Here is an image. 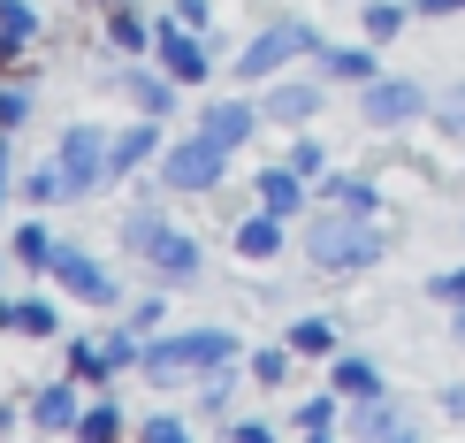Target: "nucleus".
Wrapping results in <instances>:
<instances>
[{"mask_svg": "<svg viewBox=\"0 0 465 443\" xmlns=\"http://www.w3.org/2000/svg\"><path fill=\"white\" fill-rule=\"evenodd\" d=\"M282 367H290L282 352H260V359H252V375H260V382H282Z\"/></svg>", "mask_w": 465, "mask_h": 443, "instance_id": "nucleus-29", "label": "nucleus"}, {"mask_svg": "<svg viewBox=\"0 0 465 443\" xmlns=\"http://www.w3.org/2000/svg\"><path fill=\"white\" fill-rule=\"evenodd\" d=\"M336 390H343V398H374V390H381V375L366 367V359H343V367H336Z\"/></svg>", "mask_w": 465, "mask_h": 443, "instance_id": "nucleus-16", "label": "nucleus"}, {"mask_svg": "<svg viewBox=\"0 0 465 443\" xmlns=\"http://www.w3.org/2000/svg\"><path fill=\"white\" fill-rule=\"evenodd\" d=\"M38 420H46V428H76V390H69V382L38 398Z\"/></svg>", "mask_w": 465, "mask_h": 443, "instance_id": "nucleus-17", "label": "nucleus"}, {"mask_svg": "<svg viewBox=\"0 0 465 443\" xmlns=\"http://www.w3.org/2000/svg\"><path fill=\"white\" fill-rule=\"evenodd\" d=\"M123 428V413L114 406H92V413H76V436H114Z\"/></svg>", "mask_w": 465, "mask_h": 443, "instance_id": "nucleus-24", "label": "nucleus"}, {"mask_svg": "<svg viewBox=\"0 0 465 443\" xmlns=\"http://www.w3.org/2000/svg\"><path fill=\"white\" fill-rule=\"evenodd\" d=\"M130 92H138V107H168V85H161V76H130Z\"/></svg>", "mask_w": 465, "mask_h": 443, "instance_id": "nucleus-27", "label": "nucleus"}, {"mask_svg": "<svg viewBox=\"0 0 465 443\" xmlns=\"http://www.w3.org/2000/svg\"><path fill=\"white\" fill-rule=\"evenodd\" d=\"M321 62H328V76H359V85L374 76V54H351V46H328Z\"/></svg>", "mask_w": 465, "mask_h": 443, "instance_id": "nucleus-20", "label": "nucleus"}, {"mask_svg": "<svg viewBox=\"0 0 465 443\" xmlns=\"http://www.w3.org/2000/svg\"><path fill=\"white\" fill-rule=\"evenodd\" d=\"M313 107H321V92H313V85H282L275 100H267V115H282V123H305Z\"/></svg>", "mask_w": 465, "mask_h": 443, "instance_id": "nucleus-15", "label": "nucleus"}, {"mask_svg": "<svg viewBox=\"0 0 465 443\" xmlns=\"http://www.w3.org/2000/svg\"><path fill=\"white\" fill-rule=\"evenodd\" d=\"M305 253H313L328 276H351V267L381 260V237L366 229V215H343V222H313L305 229Z\"/></svg>", "mask_w": 465, "mask_h": 443, "instance_id": "nucleus-1", "label": "nucleus"}, {"mask_svg": "<svg viewBox=\"0 0 465 443\" xmlns=\"http://www.w3.org/2000/svg\"><path fill=\"white\" fill-rule=\"evenodd\" d=\"M458 337H465V306H458Z\"/></svg>", "mask_w": 465, "mask_h": 443, "instance_id": "nucleus-36", "label": "nucleus"}, {"mask_svg": "<svg viewBox=\"0 0 465 443\" xmlns=\"http://www.w3.org/2000/svg\"><path fill=\"white\" fill-rule=\"evenodd\" d=\"M222 138H206V130H199V138H183L176 153H168V191H206V184H222Z\"/></svg>", "mask_w": 465, "mask_h": 443, "instance_id": "nucleus-4", "label": "nucleus"}, {"mask_svg": "<svg viewBox=\"0 0 465 443\" xmlns=\"http://www.w3.org/2000/svg\"><path fill=\"white\" fill-rule=\"evenodd\" d=\"M305 46H313V31H305V24H275L267 38H252V46H244L237 76H267V69H282L290 54H305Z\"/></svg>", "mask_w": 465, "mask_h": 443, "instance_id": "nucleus-6", "label": "nucleus"}, {"mask_svg": "<svg viewBox=\"0 0 465 443\" xmlns=\"http://www.w3.org/2000/svg\"><path fill=\"white\" fill-rule=\"evenodd\" d=\"M161 62H168V76H183V85H191V76H206V54L191 46V38H183L176 24L161 31Z\"/></svg>", "mask_w": 465, "mask_h": 443, "instance_id": "nucleus-10", "label": "nucleus"}, {"mask_svg": "<svg viewBox=\"0 0 465 443\" xmlns=\"http://www.w3.org/2000/svg\"><path fill=\"white\" fill-rule=\"evenodd\" d=\"M153 138H161V130H123V138L107 146V168H114V176H123V168H138L145 153H153Z\"/></svg>", "mask_w": 465, "mask_h": 443, "instance_id": "nucleus-14", "label": "nucleus"}, {"mask_svg": "<svg viewBox=\"0 0 465 443\" xmlns=\"http://www.w3.org/2000/svg\"><path fill=\"white\" fill-rule=\"evenodd\" d=\"M69 359H76V375H84V382H100V375L114 367V359H107V344H100V352H92V344H76Z\"/></svg>", "mask_w": 465, "mask_h": 443, "instance_id": "nucleus-25", "label": "nucleus"}, {"mask_svg": "<svg viewBox=\"0 0 465 443\" xmlns=\"http://www.w3.org/2000/svg\"><path fill=\"white\" fill-rule=\"evenodd\" d=\"M435 298H458L465 306V267H458V276H435Z\"/></svg>", "mask_w": 465, "mask_h": 443, "instance_id": "nucleus-30", "label": "nucleus"}, {"mask_svg": "<svg viewBox=\"0 0 465 443\" xmlns=\"http://www.w3.org/2000/svg\"><path fill=\"white\" fill-rule=\"evenodd\" d=\"M328 199H336L343 215H366V206H374V184H359V176H336V184H328Z\"/></svg>", "mask_w": 465, "mask_h": 443, "instance_id": "nucleus-19", "label": "nucleus"}, {"mask_svg": "<svg viewBox=\"0 0 465 443\" xmlns=\"http://www.w3.org/2000/svg\"><path fill=\"white\" fill-rule=\"evenodd\" d=\"M0 199H8V146H0Z\"/></svg>", "mask_w": 465, "mask_h": 443, "instance_id": "nucleus-34", "label": "nucleus"}, {"mask_svg": "<svg viewBox=\"0 0 465 443\" xmlns=\"http://www.w3.org/2000/svg\"><path fill=\"white\" fill-rule=\"evenodd\" d=\"M15 329H31V337H54V329H62V314H54L46 298H24V306H15Z\"/></svg>", "mask_w": 465, "mask_h": 443, "instance_id": "nucleus-18", "label": "nucleus"}, {"mask_svg": "<svg viewBox=\"0 0 465 443\" xmlns=\"http://www.w3.org/2000/svg\"><path fill=\"white\" fill-rule=\"evenodd\" d=\"M450 8H465V0H420V15H450Z\"/></svg>", "mask_w": 465, "mask_h": 443, "instance_id": "nucleus-32", "label": "nucleus"}, {"mask_svg": "<svg viewBox=\"0 0 465 443\" xmlns=\"http://www.w3.org/2000/svg\"><path fill=\"white\" fill-rule=\"evenodd\" d=\"M252 123H260V107H252V100H222V107H206V138H222V146H244V138H252Z\"/></svg>", "mask_w": 465, "mask_h": 443, "instance_id": "nucleus-7", "label": "nucleus"}, {"mask_svg": "<svg viewBox=\"0 0 465 443\" xmlns=\"http://www.w3.org/2000/svg\"><path fill=\"white\" fill-rule=\"evenodd\" d=\"M404 24V8H366V38H390Z\"/></svg>", "mask_w": 465, "mask_h": 443, "instance_id": "nucleus-28", "label": "nucleus"}, {"mask_svg": "<svg viewBox=\"0 0 465 443\" xmlns=\"http://www.w3.org/2000/svg\"><path fill=\"white\" fill-rule=\"evenodd\" d=\"M229 352H237V337H229V329H199V337H168V344H153V352H145V375H153V382H176L183 367H222Z\"/></svg>", "mask_w": 465, "mask_h": 443, "instance_id": "nucleus-2", "label": "nucleus"}, {"mask_svg": "<svg viewBox=\"0 0 465 443\" xmlns=\"http://www.w3.org/2000/svg\"><path fill=\"white\" fill-rule=\"evenodd\" d=\"M15 253H24L31 267H54V237H46L38 222H24V229H15Z\"/></svg>", "mask_w": 465, "mask_h": 443, "instance_id": "nucleus-22", "label": "nucleus"}, {"mask_svg": "<svg viewBox=\"0 0 465 443\" xmlns=\"http://www.w3.org/2000/svg\"><path fill=\"white\" fill-rule=\"evenodd\" d=\"M0 321H15V306H0Z\"/></svg>", "mask_w": 465, "mask_h": 443, "instance_id": "nucleus-35", "label": "nucleus"}, {"mask_svg": "<svg viewBox=\"0 0 465 443\" xmlns=\"http://www.w3.org/2000/svg\"><path fill=\"white\" fill-rule=\"evenodd\" d=\"M24 115V92H0V123H15Z\"/></svg>", "mask_w": 465, "mask_h": 443, "instance_id": "nucleus-31", "label": "nucleus"}, {"mask_svg": "<svg viewBox=\"0 0 465 443\" xmlns=\"http://www.w3.org/2000/svg\"><path fill=\"white\" fill-rule=\"evenodd\" d=\"M328 344H336L328 321H298V329H290V352H328Z\"/></svg>", "mask_w": 465, "mask_h": 443, "instance_id": "nucleus-23", "label": "nucleus"}, {"mask_svg": "<svg viewBox=\"0 0 465 443\" xmlns=\"http://www.w3.org/2000/svg\"><path fill=\"white\" fill-rule=\"evenodd\" d=\"M107 31H114V46H145V24H138V15H130V8H123V15H114V24H107Z\"/></svg>", "mask_w": 465, "mask_h": 443, "instance_id": "nucleus-26", "label": "nucleus"}, {"mask_svg": "<svg viewBox=\"0 0 465 443\" xmlns=\"http://www.w3.org/2000/svg\"><path fill=\"white\" fill-rule=\"evenodd\" d=\"M0 428H8V413H0Z\"/></svg>", "mask_w": 465, "mask_h": 443, "instance_id": "nucleus-37", "label": "nucleus"}, {"mask_svg": "<svg viewBox=\"0 0 465 443\" xmlns=\"http://www.w3.org/2000/svg\"><path fill=\"white\" fill-rule=\"evenodd\" d=\"M31 24H38V15L24 8V0H0V62H8V54H24Z\"/></svg>", "mask_w": 465, "mask_h": 443, "instance_id": "nucleus-12", "label": "nucleus"}, {"mask_svg": "<svg viewBox=\"0 0 465 443\" xmlns=\"http://www.w3.org/2000/svg\"><path fill=\"white\" fill-rule=\"evenodd\" d=\"M100 168H107V138H100V130H69V138H62V161H54L62 199H84V191L100 184Z\"/></svg>", "mask_w": 465, "mask_h": 443, "instance_id": "nucleus-3", "label": "nucleus"}, {"mask_svg": "<svg viewBox=\"0 0 465 443\" xmlns=\"http://www.w3.org/2000/svg\"><path fill=\"white\" fill-rule=\"evenodd\" d=\"M450 123H458V130H465V92H458V100H450Z\"/></svg>", "mask_w": 465, "mask_h": 443, "instance_id": "nucleus-33", "label": "nucleus"}, {"mask_svg": "<svg viewBox=\"0 0 465 443\" xmlns=\"http://www.w3.org/2000/svg\"><path fill=\"white\" fill-rule=\"evenodd\" d=\"M420 107H428V85H412V76H381V85H366V123H412Z\"/></svg>", "mask_w": 465, "mask_h": 443, "instance_id": "nucleus-5", "label": "nucleus"}, {"mask_svg": "<svg viewBox=\"0 0 465 443\" xmlns=\"http://www.w3.org/2000/svg\"><path fill=\"white\" fill-rule=\"evenodd\" d=\"M123 245H130V253H153V245H161V215H153V206H145V215H130L123 222Z\"/></svg>", "mask_w": 465, "mask_h": 443, "instance_id": "nucleus-21", "label": "nucleus"}, {"mask_svg": "<svg viewBox=\"0 0 465 443\" xmlns=\"http://www.w3.org/2000/svg\"><path fill=\"white\" fill-rule=\"evenodd\" d=\"M54 276H62V283H69L76 298H92V306L107 298V276H100V267H92L84 253H69V245H62V253H54Z\"/></svg>", "mask_w": 465, "mask_h": 443, "instance_id": "nucleus-8", "label": "nucleus"}, {"mask_svg": "<svg viewBox=\"0 0 465 443\" xmlns=\"http://www.w3.org/2000/svg\"><path fill=\"white\" fill-rule=\"evenodd\" d=\"M260 199L275 206V215H298V206H305V176H298V168H267V176H260Z\"/></svg>", "mask_w": 465, "mask_h": 443, "instance_id": "nucleus-9", "label": "nucleus"}, {"mask_svg": "<svg viewBox=\"0 0 465 443\" xmlns=\"http://www.w3.org/2000/svg\"><path fill=\"white\" fill-rule=\"evenodd\" d=\"M282 245V229H275V206H267V215H252L244 229H237V253H252V260H267Z\"/></svg>", "mask_w": 465, "mask_h": 443, "instance_id": "nucleus-13", "label": "nucleus"}, {"mask_svg": "<svg viewBox=\"0 0 465 443\" xmlns=\"http://www.w3.org/2000/svg\"><path fill=\"white\" fill-rule=\"evenodd\" d=\"M153 267H161V276L176 283V276H191V267H199V245H191V237H176V229H161V245H153Z\"/></svg>", "mask_w": 465, "mask_h": 443, "instance_id": "nucleus-11", "label": "nucleus"}]
</instances>
